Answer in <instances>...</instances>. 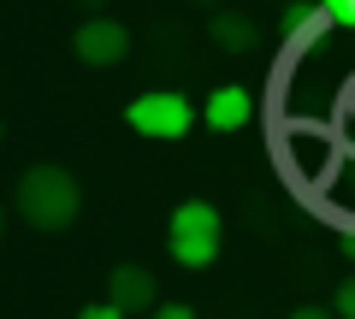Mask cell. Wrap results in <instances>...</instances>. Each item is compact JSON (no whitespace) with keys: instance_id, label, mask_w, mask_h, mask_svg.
Returning <instances> with one entry per match:
<instances>
[{"instance_id":"2","label":"cell","mask_w":355,"mask_h":319,"mask_svg":"<svg viewBox=\"0 0 355 319\" xmlns=\"http://www.w3.org/2000/svg\"><path fill=\"white\" fill-rule=\"evenodd\" d=\"M219 248H225V219H219L214 201H178L172 219H166V255L178 260V266H214Z\"/></svg>"},{"instance_id":"7","label":"cell","mask_w":355,"mask_h":319,"mask_svg":"<svg viewBox=\"0 0 355 319\" xmlns=\"http://www.w3.org/2000/svg\"><path fill=\"white\" fill-rule=\"evenodd\" d=\"M326 6H320V0H291V6H284V18H279V30H284V42H291V48H314L320 36H326Z\"/></svg>"},{"instance_id":"15","label":"cell","mask_w":355,"mask_h":319,"mask_svg":"<svg viewBox=\"0 0 355 319\" xmlns=\"http://www.w3.org/2000/svg\"><path fill=\"white\" fill-rule=\"evenodd\" d=\"M0 237H6V207H0Z\"/></svg>"},{"instance_id":"3","label":"cell","mask_w":355,"mask_h":319,"mask_svg":"<svg viewBox=\"0 0 355 319\" xmlns=\"http://www.w3.org/2000/svg\"><path fill=\"white\" fill-rule=\"evenodd\" d=\"M125 125L142 142H184L196 130V107H190V95H178V89H148L125 107Z\"/></svg>"},{"instance_id":"11","label":"cell","mask_w":355,"mask_h":319,"mask_svg":"<svg viewBox=\"0 0 355 319\" xmlns=\"http://www.w3.org/2000/svg\"><path fill=\"white\" fill-rule=\"evenodd\" d=\"M148 319H196V307H190V302H154Z\"/></svg>"},{"instance_id":"8","label":"cell","mask_w":355,"mask_h":319,"mask_svg":"<svg viewBox=\"0 0 355 319\" xmlns=\"http://www.w3.org/2000/svg\"><path fill=\"white\" fill-rule=\"evenodd\" d=\"M207 36H214V48H225V53H249L254 42H261V30H254L249 12H214L207 18Z\"/></svg>"},{"instance_id":"12","label":"cell","mask_w":355,"mask_h":319,"mask_svg":"<svg viewBox=\"0 0 355 319\" xmlns=\"http://www.w3.org/2000/svg\"><path fill=\"white\" fill-rule=\"evenodd\" d=\"M77 319H125V313H119L113 302H95V307H83V313H77Z\"/></svg>"},{"instance_id":"1","label":"cell","mask_w":355,"mask_h":319,"mask_svg":"<svg viewBox=\"0 0 355 319\" xmlns=\"http://www.w3.org/2000/svg\"><path fill=\"white\" fill-rule=\"evenodd\" d=\"M12 207H18V219H24L30 230L53 237V230L77 225V213H83V183H77L65 166H30L24 178H18Z\"/></svg>"},{"instance_id":"10","label":"cell","mask_w":355,"mask_h":319,"mask_svg":"<svg viewBox=\"0 0 355 319\" xmlns=\"http://www.w3.org/2000/svg\"><path fill=\"white\" fill-rule=\"evenodd\" d=\"M320 6H326L331 24H349V30H355V0H320Z\"/></svg>"},{"instance_id":"13","label":"cell","mask_w":355,"mask_h":319,"mask_svg":"<svg viewBox=\"0 0 355 319\" xmlns=\"http://www.w3.org/2000/svg\"><path fill=\"white\" fill-rule=\"evenodd\" d=\"M291 319H338L331 307H291Z\"/></svg>"},{"instance_id":"4","label":"cell","mask_w":355,"mask_h":319,"mask_svg":"<svg viewBox=\"0 0 355 319\" xmlns=\"http://www.w3.org/2000/svg\"><path fill=\"white\" fill-rule=\"evenodd\" d=\"M71 53L83 65H95V71H107V65H119L130 53V30L119 18H83L77 36H71Z\"/></svg>"},{"instance_id":"14","label":"cell","mask_w":355,"mask_h":319,"mask_svg":"<svg viewBox=\"0 0 355 319\" xmlns=\"http://www.w3.org/2000/svg\"><path fill=\"white\" fill-rule=\"evenodd\" d=\"M338 248H343V255H349V260H355V237H338Z\"/></svg>"},{"instance_id":"6","label":"cell","mask_w":355,"mask_h":319,"mask_svg":"<svg viewBox=\"0 0 355 319\" xmlns=\"http://www.w3.org/2000/svg\"><path fill=\"white\" fill-rule=\"evenodd\" d=\"M249 113H254V95L243 89V83H219V89L202 101V125H207V130H219V136L243 130V125H249Z\"/></svg>"},{"instance_id":"5","label":"cell","mask_w":355,"mask_h":319,"mask_svg":"<svg viewBox=\"0 0 355 319\" xmlns=\"http://www.w3.org/2000/svg\"><path fill=\"white\" fill-rule=\"evenodd\" d=\"M107 302H113L119 313H154L160 284H154L148 266H113L107 272Z\"/></svg>"},{"instance_id":"9","label":"cell","mask_w":355,"mask_h":319,"mask_svg":"<svg viewBox=\"0 0 355 319\" xmlns=\"http://www.w3.org/2000/svg\"><path fill=\"white\" fill-rule=\"evenodd\" d=\"M331 313H338V319H355V272L338 284V295H331Z\"/></svg>"},{"instance_id":"16","label":"cell","mask_w":355,"mask_h":319,"mask_svg":"<svg viewBox=\"0 0 355 319\" xmlns=\"http://www.w3.org/2000/svg\"><path fill=\"white\" fill-rule=\"evenodd\" d=\"M0 136H6V125H0Z\"/></svg>"}]
</instances>
